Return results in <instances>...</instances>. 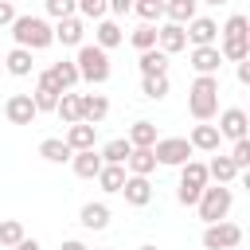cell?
Masks as SVG:
<instances>
[{"label":"cell","mask_w":250,"mask_h":250,"mask_svg":"<svg viewBox=\"0 0 250 250\" xmlns=\"http://www.w3.org/2000/svg\"><path fill=\"white\" fill-rule=\"evenodd\" d=\"M12 39L23 51H47L55 43V27L43 16H16L12 20Z\"/></svg>","instance_id":"1"},{"label":"cell","mask_w":250,"mask_h":250,"mask_svg":"<svg viewBox=\"0 0 250 250\" xmlns=\"http://www.w3.org/2000/svg\"><path fill=\"white\" fill-rule=\"evenodd\" d=\"M188 109L195 121H211L219 113V74H195L188 90Z\"/></svg>","instance_id":"2"},{"label":"cell","mask_w":250,"mask_h":250,"mask_svg":"<svg viewBox=\"0 0 250 250\" xmlns=\"http://www.w3.org/2000/svg\"><path fill=\"white\" fill-rule=\"evenodd\" d=\"M74 66H78V78L90 82V86H102L109 78V51L94 47V43H82L78 55H74Z\"/></svg>","instance_id":"3"},{"label":"cell","mask_w":250,"mask_h":250,"mask_svg":"<svg viewBox=\"0 0 250 250\" xmlns=\"http://www.w3.org/2000/svg\"><path fill=\"white\" fill-rule=\"evenodd\" d=\"M230 207H234V191L223 188V184L203 188V195H199V203H195V211H199L203 223H223V219L230 215Z\"/></svg>","instance_id":"4"},{"label":"cell","mask_w":250,"mask_h":250,"mask_svg":"<svg viewBox=\"0 0 250 250\" xmlns=\"http://www.w3.org/2000/svg\"><path fill=\"white\" fill-rule=\"evenodd\" d=\"M203 188H207V164H203V160L180 164V191H176V199H180L184 207H195L199 195H203Z\"/></svg>","instance_id":"5"},{"label":"cell","mask_w":250,"mask_h":250,"mask_svg":"<svg viewBox=\"0 0 250 250\" xmlns=\"http://www.w3.org/2000/svg\"><path fill=\"white\" fill-rule=\"evenodd\" d=\"M152 156H156V164L180 168V164H188V160H191V145H188V137H156Z\"/></svg>","instance_id":"6"},{"label":"cell","mask_w":250,"mask_h":250,"mask_svg":"<svg viewBox=\"0 0 250 250\" xmlns=\"http://www.w3.org/2000/svg\"><path fill=\"white\" fill-rule=\"evenodd\" d=\"M242 242V227L238 223H207L203 230V250H234Z\"/></svg>","instance_id":"7"},{"label":"cell","mask_w":250,"mask_h":250,"mask_svg":"<svg viewBox=\"0 0 250 250\" xmlns=\"http://www.w3.org/2000/svg\"><path fill=\"white\" fill-rule=\"evenodd\" d=\"M219 117V137H227V141H242L246 137V125H250V117H246V109L242 105H230V109H219L215 113Z\"/></svg>","instance_id":"8"},{"label":"cell","mask_w":250,"mask_h":250,"mask_svg":"<svg viewBox=\"0 0 250 250\" xmlns=\"http://www.w3.org/2000/svg\"><path fill=\"white\" fill-rule=\"evenodd\" d=\"M59 82L51 78V70H43L39 74V82H35V94H31V102H35V113H55V105H59Z\"/></svg>","instance_id":"9"},{"label":"cell","mask_w":250,"mask_h":250,"mask_svg":"<svg viewBox=\"0 0 250 250\" xmlns=\"http://www.w3.org/2000/svg\"><path fill=\"white\" fill-rule=\"evenodd\" d=\"M78 117L98 129V125L109 117V98H105V94H78Z\"/></svg>","instance_id":"10"},{"label":"cell","mask_w":250,"mask_h":250,"mask_svg":"<svg viewBox=\"0 0 250 250\" xmlns=\"http://www.w3.org/2000/svg\"><path fill=\"white\" fill-rule=\"evenodd\" d=\"M184 35H188L191 47H215V39H219V23H215L211 16H195V20L184 27Z\"/></svg>","instance_id":"11"},{"label":"cell","mask_w":250,"mask_h":250,"mask_svg":"<svg viewBox=\"0 0 250 250\" xmlns=\"http://www.w3.org/2000/svg\"><path fill=\"white\" fill-rule=\"evenodd\" d=\"M4 117L12 121V125H35V102H31V94H12L8 102H4Z\"/></svg>","instance_id":"12"},{"label":"cell","mask_w":250,"mask_h":250,"mask_svg":"<svg viewBox=\"0 0 250 250\" xmlns=\"http://www.w3.org/2000/svg\"><path fill=\"white\" fill-rule=\"evenodd\" d=\"M121 43H125V27H121L117 20H98V23H94V47L113 51V47H121Z\"/></svg>","instance_id":"13"},{"label":"cell","mask_w":250,"mask_h":250,"mask_svg":"<svg viewBox=\"0 0 250 250\" xmlns=\"http://www.w3.org/2000/svg\"><path fill=\"white\" fill-rule=\"evenodd\" d=\"M219 129L211 125V121H199L191 133H188V145H191V152H219Z\"/></svg>","instance_id":"14"},{"label":"cell","mask_w":250,"mask_h":250,"mask_svg":"<svg viewBox=\"0 0 250 250\" xmlns=\"http://www.w3.org/2000/svg\"><path fill=\"white\" fill-rule=\"evenodd\" d=\"M121 195H125L129 207H148V203H152V184H148V176H125Z\"/></svg>","instance_id":"15"},{"label":"cell","mask_w":250,"mask_h":250,"mask_svg":"<svg viewBox=\"0 0 250 250\" xmlns=\"http://www.w3.org/2000/svg\"><path fill=\"white\" fill-rule=\"evenodd\" d=\"M82 39H86V23H82L78 16H66V20L55 23V43H62V47H82Z\"/></svg>","instance_id":"16"},{"label":"cell","mask_w":250,"mask_h":250,"mask_svg":"<svg viewBox=\"0 0 250 250\" xmlns=\"http://www.w3.org/2000/svg\"><path fill=\"white\" fill-rule=\"evenodd\" d=\"M184 47H188V35H184L180 23H164V27H156V51L176 55V51H184Z\"/></svg>","instance_id":"17"},{"label":"cell","mask_w":250,"mask_h":250,"mask_svg":"<svg viewBox=\"0 0 250 250\" xmlns=\"http://www.w3.org/2000/svg\"><path fill=\"white\" fill-rule=\"evenodd\" d=\"M191 70L195 74H219V66H223V55H219V47H191Z\"/></svg>","instance_id":"18"},{"label":"cell","mask_w":250,"mask_h":250,"mask_svg":"<svg viewBox=\"0 0 250 250\" xmlns=\"http://www.w3.org/2000/svg\"><path fill=\"white\" fill-rule=\"evenodd\" d=\"M70 168H74V176H78V180H94V176L102 172V156H98L94 148H82V152H74V156H70Z\"/></svg>","instance_id":"19"},{"label":"cell","mask_w":250,"mask_h":250,"mask_svg":"<svg viewBox=\"0 0 250 250\" xmlns=\"http://www.w3.org/2000/svg\"><path fill=\"white\" fill-rule=\"evenodd\" d=\"M94 125H86V121H74V125H66V145H70V152H82V148H94Z\"/></svg>","instance_id":"20"},{"label":"cell","mask_w":250,"mask_h":250,"mask_svg":"<svg viewBox=\"0 0 250 250\" xmlns=\"http://www.w3.org/2000/svg\"><path fill=\"white\" fill-rule=\"evenodd\" d=\"M78 223H82L86 230H105V227H109V207H105V203H82Z\"/></svg>","instance_id":"21"},{"label":"cell","mask_w":250,"mask_h":250,"mask_svg":"<svg viewBox=\"0 0 250 250\" xmlns=\"http://www.w3.org/2000/svg\"><path fill=\"white\" fill-rule=\"evenodd\" d=\"M39 156H43L47 164H66L74 152H70V145H66L62 137H47V141H39Z\"/></svg>","instance_id":"22"},{"label":"cell","mask_w":250,"mask_h":250,"mask_svg":"<svg viewBox=\"0 0 250 250\" xmlns=\"http://www.w3.org/2000/svg\"><path fill=\"white\" fill-rule=\"evenodd\" d=\"M125 172H129V176H152V172H156V156H152V148H133L129 160H125Z\"/></svg>","instance_id":"23"},{"label":"cell","mask_w":250,"mask_h":250,"mask_svg":"<svg viewBox=\"0 0 250 250\" xmlns=\"http://www.w3.org/2000/svg\"><path fill=\"white\" fill-rule=\"evenodd\" d=\"M242 172L234 168V160L230 156H211V164H207V180H215V184H230V180H238Z\"/></svg>","instance_id":"24"},{"label":"cell","mask_w":250,"mask_h":250,"mask_svg":"<svg viewBox=\"0 0 250 250\" xmlns=\"http://www.w3.org/2000/svg\"><path fill=\"white\" fill-rule=\"evenodd\" d=\"M195 0H164V16H168V23H180V27H188L191 20H195Z\"/></svg>","instance_id":"25"},{"label":"cell","mask_w":250,"mask_h":250,"mask_svg":"<svg viewBox=\"0 0 250 250\" xmlns=\"http://www.w3.org/2000/svg\"><path fill=\"white\" fill-rule=\"evenodd\" d=\"M51 78L59 82V90L66 94V90H74L82 78H78V66H74V59H59L55 66H51Z\"/></svg>","instance_id":"26"},{"label":"cell","mask_w":250,"mask_h":250,"mask_svg":"<svg viewBox=\"0 0 250 250\" xmlns=\"http://www.w3.org/2000/svg\"><path fill=\"white\" fill-rule=\"evenodd\" d=\"M125 176H129V172H125V164H102V172H98L94 180L102 184V191H109V195H113V191H121V188H125Z\"/></svg>","instance_id":"27"},{"label":"cell","mask_w":250,"mask_h":250,"mask_svg":"<svg viewBox=\"0 0 250 250\" xmlns=\"http://www.w3.org/2000/svg\"><path fill=\"white\" fill-rule=\"evenodd\" d=\"M215 47H219L223 62H246L250 59V39H219Z\"/></svg>","instance_id":"28"},{"label":"cell","mask_w":250,"mask_h":250,"mask_svg":"<svg viewBox=\"0 0 250 250\" xmlns=\"http://www.w3.org/2000/svg\"><path fill=\"white\" fill-rule=\"evenodd\" d=\"M4 66H8V74H16V78H27V74L35 70L31 51H23V47H12V51H8V59H4Z\"/></svg>","instance_id":"29"},{"label":"cell","mask_w":250,"mask_h":250,"mask_svg":"<svg viewBox=\"0 0 250 250\" xmlns=\"http://www.w3.org/2000/svg\"><path fill=\"white\" fill-rule=\"evenodd\" d=\"M137 66H141V78H148V74H168V55L164 51H141V59H137Z\"/></svg>","instance_id":"30"},{"label":"cell","mask_w":250,"mask_h":250,"mask_svg":"<svg viewBox=\"0 0 250 250\" xmlns=\"http://www.w3.org/2000/svg\"><path fill=\"white\" fill-rule=\"evenodd\" d=\"M125 141H129L133 148H152V145H156V125H152V121H133Z\"/></svg>","instance_id":"31"},{"label":"cell","mask_w":250,"mask_h":250,"mask_svg":"<svg viewBox=\"0 0 250 250\" xmlns=\"http://www.w3.org/2000/svg\"><path fill=\"white\" fill-rule=\"evenodd\" d=\"M129 152H133V145H129L125 137H113V141H105V145H102V152H98V156H102V164H125V160H129Z\"/></svg>","instance_id":"32"},{"label":"cell","mask_w":250,"mask_h":250,"mask_svg":"<svg viewBox=\"0 0 250 250\" xmlns=\"http://www.w3.org/2000/svg\"><path fill=\"white\" fill-rule=\"evenodd\" d=\"M55 113H59V121H62V125H74V121H82V117H78V94H74V90L59 94V105H55Z\"/></svg>","instance_id":"33"},{"label":"cell","mask_w":250,"mask_h":250,"mask_svg":"<svg viewBox=\"0 0 250 250\" xmlns=\"http://www.w3.org/2000/svg\"><path fill=\"white\" fill-rule=\"evenodd\" d=\"M219 35H223V39H250V20H246L242 12H234V16L219 27Z\"/></svg>","instance_id":"34"},{"label":"cell","mask_w":250,"mask_h":250,"mask_svg":"<svg viewBox=\"0 0 250 250\" xmlns=\"http://www.w3.org/2000/svg\"><path fill=\"white\" fill-rule=\"evenodd\" d=\"M141 94L152 98V102L168 98V74H148V78H141Z\"/></svg>","instance_id":"35"},{"label":"cell","mask_w":250,"mask_h":250,"mask_svg":"<svg viewBox=\"0 0 250 250\" xmlns=\"http://www.w3.org/2000/svg\"><path fill=\"white\" fill-rule=\"evenodd\" d=\"M23 238H27V234H23V223H20V219H4V223H0V246L12 250V246H20Z\"/></svg>","instance_id":"36"},{"label":"cell","mask_w":250,"mask_h":250,"mask_svg":"<svg viewBox=\"0 0 250 250\" xmlns=\"http://www.w3.org/2000/svg\"><path fill=\"white\" fill-rule=\"evenodd\" d=\"M129 43L137 51H152L156 47V23H141L137 31H129Z\"/></svg>","instance_id":"37"},{"label":"cell","mask_w":250,"mask_h":250,"mask_svg":"<svg viewBox=\"0 0 250 250\" xmlns=\"http://www.w3.org/2000/svg\"><path fill=\"white\" fill-rule=\"evenodd\" d=\"M133 12L141 16V23H156L164 16V0H133Z\"/></svg>","instance_id":"38"},{"label":"cell","mask_w":250,"mask_h":250,"mask_svg":"<svg viewBox=\"0 0 250 250\" xmlns=\"http://www.w3.org/2000/svg\"><path fill=\"white\" fill-rule=\"evenodd\" d=\"M43 8H47V16H51V20L78 16V4H74V0H43Z\"/></svg>","instance_id":"39"},{"label":"cell","mask_w":250,"mask_h":250,"mask_svg":"<svg viewBox=\"0 0 250 250\" xmlns=\"http://www.w3.org/2000/svg\"><path fill=\"white\" fill-rule=\"evenodd\" d=\"M227 156L234 160V168H238V172H246V168H250V141H246V137H242V141H234V148H230Z\"/></svg>","instance_id":"40"},{"label":"cell","mask_w":250,"mask_h":250,"mask_svg":"<svg viewBox=\"0 0 250 250\" xmlns=\"http://www.w3.org/2000/svg\"><path fill=\"white\" fill-rule=\"evenodd\" d=\"M78 12H82V20H105V0H78Z\"/></svg>","instance_id":"41"},{"label":"cell","mask_w":250,"mask_h":250,"mask_svg":"<svg viewBox=\"0 0 250 250\" xmlns=\"http://www.w3.org/2000/svg\"><path fill=\"white\" fill-rule=\"evenodd\" d=\"M105 12H109L113 20H121V16L133 12V0H105Z\"/></svg>","instance_id":"42"},{"label":"cell","mask_w":250,"mask_h":250,"mask_svg":"<svg viewBox=\"0 0 250 250\" xmlns=\"http://www.w3.org/2000/svg\"><path fill=\"white\" fill-rule=\"evenodd\" d=\"M20 12H16V4H8V0H0V27H12V20H16Z\"/></svg>","instance_id":"43"},{"label":"cell","mask_w":250,"mask_h":250,"mask_svg":"<svg viewBox=\"0 0 250 250\" xmlns=\"http://www.w3.org/2000/svg\"><path fill=\"white\" fill-rule=\"evenodd\" d=\"M238 82L250 86V62H238Z\"/></svg>","instance_id":"44"},{"label":"cell","mask_w":250,"mask_h":250,"mask_svg":"<svg viewBox=\"0 0 250 250\" xmlns=\"http://www.w3.org/2000/svg\"><path fill=\"white\" fill-rule=\"evenodd\" d=\"M59 250H90V246H86V242H78V238H66Z\"/></svg>","instance_id":"45"},{"label":"cell","mask_w":250,"mask_h":250,"mask_svg":"<svg viewBox=\"0 0 250 250\" xmlns=\"http://www.w3.org/2000/svg\"><path fill=\"white\" fill-rule=\"evenodd\" d=\"M12 250H39V242H35V238H23V242H20V246H12Z\"/></svg>","instance_id":"46"},{"label":"cell","mask_w":250,"mask_h":250,"mask_svg":"<svg viewBox=\"0 0 250 250\" xmlns=\"http://www.w3.org/2000/svg\"><path fill=\"white\" fill-rule=\"evenodd\" d=\"M195 4H211V8H219V4H227V0H195Z\"/></svg>","instance_id":"47"},{"label":"cell","mask_w":250,"mask_h":250,"mask_svg":"<svg viewBox=\"0 0 250 250\" xmlns=\"http://www.w3.org/2000/svg\"><path fill=\"white\" fill-rule=\"evenodd\" d=\"M141 250H156V246H141Z\"/></svg>","instance_id":"48"},{"label":"cell","mask_w":250,"mask_h":250,"mask_svg":"<svg viewBox=\"0 0 250 250\" xmlns=\"http://www.w3.org/2000/svg\"><path fill=\"white\" fill-rule=\"evenodd\" d=\"M8 4H16V0H8Z\"/></svg>","instance_id":"49"},{"label":"cell","mask_w":250,"mask_h":250,"mask_svg":"<svg viewBox=\"0 0 250 250\" xmlns=\"http://www.w3.org/2000/svg\"><path fill=\"white\" fill-rule=\"evenodd\" d=\"M74 4H78V0H74Z\"/></svg>","instance_id":"50"}]
</instances>
